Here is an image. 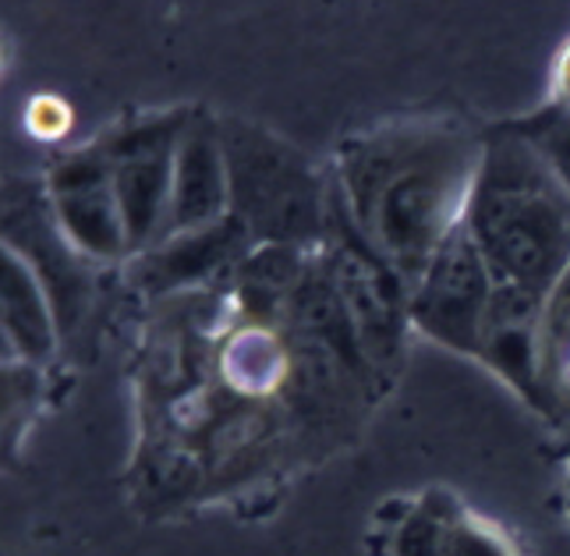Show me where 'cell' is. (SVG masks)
<instances>
[{
	"instance_id": "obj_1",
	"label": "cell",
	"mask_w": 570,
	"mask_h": 556,
	"mask_svg": "<svg viewBox=\"0 0 570 556\" xmlns=\"http://www.w3.org/2000/svg\"><path fill=\"white\" fill-rule=\"evenodd\" d=\"M26 125L36 138H61L71 128V107L65 104L61 96L43 92L36 96L29 110H26Z\"/></svg>"
}]
</instances>
